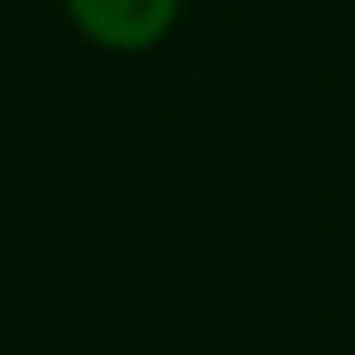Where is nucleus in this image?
Segmentation results:
<instances>
[{
	"instance_id": "obj_1",
	"label": "nucleus",
	"mask_w": 355,
	"mask_h": 355,
	"mask_svg": "<svg viewBox=\"0 0 355 355\" xmlns=\"http://www.w3.org/2000/svg\"><path fill=\"white\" fill-rule=\"evenodd\" d=\"M68 11L105 47H146L167 32L178 0H68Z\"/></svg>"
}]
</instances>
